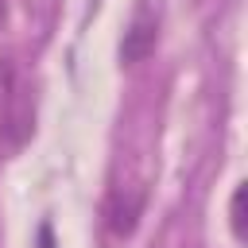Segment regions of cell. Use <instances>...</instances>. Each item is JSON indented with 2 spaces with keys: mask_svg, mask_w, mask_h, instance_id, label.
Here are the masks:
<instances>
[{
  "mask_svg": "<svg viewBox=\"0 0 248 248\" xmlns=\"http://www.w3.org/2000/svg\"><path fill=\"white\" fill-rule=\"evenodd\" d=\"M31 105L23 101V97H16V93H8V116H4V140L12 143V147H19L27 136H31Z\"/></svg>",
  "mask_w": 248,
  "mask_h": 248,
  "instance_id": "cell-3",
  "label": "cell"
},
{
  "mask_svg": "<svg viewBox=\"0 0 248 248\" xmlns=\"http://www.w3.org/2000/svg\"><path fill=\"white\" fill-rule=\"evenodd\" d=\"M140 213H143V190H124L108 205V229L116 236H132L140 225Z\"/></svg>",
  "mask_w": 248,
  "mask_h": 248,
  "instance_id": "cell-2",
  "label": "cell"
},
{
  "mask_svg": "<svg viewBox=\"0 0 248 248\" xmlns=\"http://www.w3.org/2000/svg\"><path fill=\"white\" fill-rule=\"evenodd\" d=\"M4 19H8V8H4V0H0V27H4Z\"/></svg>",
  "mask_w": 248,
  "mask_h": 248,
  "instance_id": "cell-7",
  "label": "cell"
},
{
  "mask_svg": "<svg viewBox=\"0 0 248 248\" xmlns=\"http://www.w3.org/2000/svg\"><path fill=\"white\" fill-rule=\"evenodd\" d=\"M0 93H4V97L12 93V62H8V58H0Z\"/></svg>",
  "mask_w": 248,
  "mask_h": 248,
  "instance_id": "cell-5",
  "label": "cell"
},
{
  "mask_svg": "<svg viewBox=\"0 0 248 248\" xmlns=\"http://www.w3.org/2000/svg\"><path fill=\"white\" fill-rule=\"evenodd\" d=\"M155 31H159L155 16L140 12V16L128 23L124 39H120V62H124V66H136V62H143V58L155 50Z\"/></svg>",
  "mask_w": 248,
  "mask_h": 248,
  "instance_id": "cell-1",
  "label": "cell"
},
{
  "mask_svg": "<svg viewBox=\"0 0 248 248\" xmlns=\"http://www.w3.org/2000/svg\"><path fill=\"white\" fill-rule=\"evenodd\" d=\"M244 202H248V186L240 182V186L232 190V198H229V225H232V236H236V240L244 236Z\"/></svg>",
  "mask_w": 248,
  "mask_h": 248,
  "instance_id": "cell-4",
  "label": "cell"
},
{
  "mask_svg": "<svg viewBox=\"0 0 248 248\" xmlns=\"http://www.w3.org/2000/svg\"><path fill=\"white\" fill-rule=\"evenodd\" d=\"M43 248H50V229H43Z\"/></svg>",
  "mask_w": 248,
  "mask_h": 248,
  "instance_id": "cell-6",
  "label": "cell"
}]
</instances>
